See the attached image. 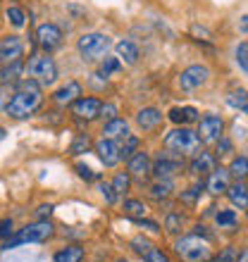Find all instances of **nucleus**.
Returning <instances> with one entry per match:
<instances>
[{"label":"nucleus","mask_w":248,"mask_h":262,"mask_svg":"<svg viewBox=\"0 0 248 262\" xmlns=\"http://www.w3.org/2000/svg\"><path fill=\"white\" fill-rule=\"evenodd\" d=\"M41 107H43V86L41 83H36L34 79L24 76V79L17 81V89H14L12 100H10V105H7L5 112H7V117L10 119L22 122V119L34 117Z\"/></svg>","instance_id":"obj_1"},{"label":"nucleus","mask_w":248,"mask_h":262,"mask_svg":"<svg viewBox=\"0 0 248 262\" xmlns=\"http://www.w3.org/2000/svg\"><path fill=\"white\" fill-rule=\"evenodd\" d=\"M200 145H203V141H200L198 131L189 129V126H177V129L167 131L162 138V148L177 152L181 158H193L200 150Z\"/></svg>","instance_id":"obj_2"},{"label":"nucleus","mask_w":248,"mask_h":262,"mask_svg":"<svg viewBox=\"0 0 248 262\" xmlns=\"http://www.w3.org/2000/svg\"><path fill=\"white\" fill-rule=\"evenodd\" d=\"M24 74L29 79H34L36 83H41L43 89L46 86H53L57 81V62L48 53H34V55L29 57L27 62H24Z\"/></svg>","instance_id":"obj_3"},{"label":"nucleus","mask_w":248,"mask_h":262,"mask_svg":"<svg viewBox=\"0 0 248 262\" xmlns=\"http://www.w3.org/2000/svg\"><path fill=\"white\" fill-rule=\"evenodd\" d=\"M53 234H55V227H53L48 220H36L34 224L22 227L19 231H14L7 241H3V250L17 248V246H24V243H43V241H48Z\"/></svg>","instance_id":"obj_4"},{"label":"nucleus","mask_w":248,"mask_h":262,"mask_svg":"<svg viewBox=\"0 0 248 262\" xmlns=\"http://www.w3.org/2000/svg\"><path fill=\"white\" fill-rule=\"evenodd\" d=\"M112 48V41L108 34H100V31H89V34H81L76 38V53L84 62H98L108 55V50Z\"/></svg>","instance_id":"obj_5"},{"label":"nucleus","mask_w":248,"mask_h":262,"mask_svg":"<svg viewBox=\"0 0 248 262\" xmlns=\"http://www.w3.org/2000/svg\"><path fill=\"white\" fill-rule=\"evenodd\" d=\"M174 253L184 262H210V257H213L210 241H205V238H200L196 234L177 238L174 241Z\"/></svg>","instance_id":"obj_6"},{"label":"nucleus","mask_w":248,"mask_h":262,"mask_svg":"<svg viewBox=\"0 0 248 262\" xmlns=\"http://www.w3.org/2000/svg\"><path fill=\"white\" fill-rule=\"evenodd\" d=\"M184 158L177 155L172 150H160V155L153 160V172L151 177L153 179H174L177 174L184 172Z\"/></svg>","instance_id":"obj_7"},{"label":"nucleus","mask_w":248,"mask_h":262,"mask_svg":"<svg viewBox=\"0 0 248 262\" xmlns=\"http://www.w3.org/2000/svg\"><path fill=\"white\" fill-rule=\"evenodd\" d=\"M62 41H65V31L57 27L55 21L38 24V29H36V43H38V48H41L43 53H48L50 55L53 50L60 48Z\"/></svg>","instance_id":"obj_8"},{"label":"nucleus","mask_w":248,"mask_h":262,"mask_svg":"<svg viewBox=\"0 0 248 262\" xmlns=\"http://www.w3.org/2000/svg\"><path fill=\"white\" fill-rule=\"evenodd\" d=\"M198 136L203 143H217L222 136H224V119L220 115H215V112H208L203 117H198Z\"/></svg>","instance_id":"obj_9"},{"label":"nucleus","mask_w":248,"mask_h":262,"mask_svg":"<svg viewBox=\"0 0 248 262\" xmlns=\"http://www.w3.org/2000/svg\"><path fill=\"white\" fill-rule=\"evenodd\" d=\"M100 105H103V100H98L96 96H81L69 105V110L81 124H89V122L100 119Z\"/></svg>","instance_id":"obj_10"},{"label":"nucleus","mask_w":248,"mask_h":262,"mask_svg":"<svg viewBox=\"0 0 248 262\" xmlns=\"http://www.w3.org/2000/svg\"><path fill=\"white\" fill-rule=\"evenodd\" d=\"M208 81H210V67H208V64H189L179 74V79H177L179 89L186 91V93H189V91H198L200 86H205Z\"/></svg>","instance_id":"obj_11"},{"label":"nucleus","mask_w":248,"mask_h":262,"mask_svg":"<svg viewBox=\"0 0 248 262\" xmlns=\"http://www.w3.org/2000/svg\"><path fill=\"white\" fill-rule=\"evenodd\" d=\"M93 152H96V158L108 169H112V167H117L122 162V158H119V141H112V138H105V136L98 138L93 143Z\"/></svg>","instance_id":"obj_12"},{"label":"nucleus","mask_w":248,"mask_h":262,"mask_svg":"<svg viewBox=\"0 0 248 262\" xmlns=\"http://www.w3.org/2000/svg\"><path fill=\"white\" fill-rule=\"evenodd\" d=\"M127 172L131 174V179H138V181H146L148 177H151L153 172V158L148 150H136L134 155H131L129 160H127Z\"/></svg>","instance_id":"obj_13"},{"label":"nucleus","mask_w":248,"mask_h":262,"mask_svg":"<svg viewBox=\"0 0 248 262\" xmlns=\"http://www.w3.org/2000/svg\"><path fill=\"white\" fill-rule=\"evenodd\" d=\"M24 57V41L17 34H7L0 38V64L17 62Z\"/></svg>","instance_id":"obj_14"},{"label":"nucleus","mask_w":248,"mask_h":262,"mask_svg":"<svg viewBox=\"0 0 248 262\" xmlns=\"http://www.w3.org/2000/svg\"><path fill=\"white\" fill-rule=\"evenodd\" d=\"M84 96V89L81 83L74 81V79H69L67 83H62L60 89L53 91V96H50V100L55 105H60V107H67V105H72L76 100V98Z\"/></svg>","instance_id":"obj_15"},{"label":"nucleus","mask_w":248,"mask_h":262,"mask_svg":"<svg viewBox=\"0 0 248 262\" xmlns=\"http://www.w3.org/2000/svg\"><path fill=\"white\" fill-rule=\"evenodd\" d=\"M162 110L160 107H155V105H148V107H141V110L136 112V117H134V122H136L138 131H155L160 124H162Z\"/></svg>","instance_id":"obj_16"},{"label":"nucleus","mask_w":248,"mask_h":262,"mask_svg":"<svg viewBox=\"0 0 248 262\" xmlns=\"http://www.w3.org/2000/svg\"><path fill=\"white\" fill-rule=\"evenodd\" d=\"M215 167H217V155H213L208 150H198L191 158V162H189V172L193 177H208Z\"/></svg>","instance_id":"obj_17"},{"label":"nucleus","mask_w":248,"mask_h":262,"mask_svg":"<svg viewBox=\"0 0 248 262\" xmlns=\"http://www.w3.org/2000/svg\"><path fill=\"white\" fill-rule=\"evenodd\" d=\"M229 184H232V174H229V169H224V167H215L213 172L208 174L205 188L213 195H222V193H227Z\"/></svg>","instance_id":"obj_18"},{"label":"nucleus","mask_w":248,"mask_h":262,"mask_svg":"<svg viewBox=\"0 0 248 262\" xmlns=\"http://www.w3.org/2000/svg\"><path fill=\"white\" fill-rule=\"evenodd\" d=\"M148 198L155 200V203H162V200H170L174 195V179H153L146 188Z\"/></svg>","instance_id":"obj_19"},{"label":"nucleus","mask_w":248,"mask_h":262,"mask_svg":"<svg viewBox=\"0 0 248 262\" xmlns=\"http://www.w3.org/2000/svg\"><path fill=\"white\" fill-rule=\"evenodd\" d=\"M167 119L177 126H189L193 122H198V110L191 107V105H184V107L177 105V107H172V110L167 112Z\"/></svg>","instance_id":"obj_20"},{"label":"nucleus","mask_w":248,"mask_h":262,"mask_svg":"<svg viewBox=\"0 0 248 262\" xmlns=\"http://www.w3.org/2000/svg\"><path fill=\"white\" fill-rule=\"evenodd\" d=\"M227 198L234 207H239V210H248V186H246V181L236 179L234 184H229Z\"/></svg>","instance_id":"obj_21"},{"label":"nucleus","mask_w":248,"mask_h":262,"mask_svg":"<svg viewBox=\"0 0 248 262\" xmlns=\"http://www.w3.org/2000/svg\"><path fill=\"white\" fill-rule=\"evenodd\" d=\"M105 138H112V141H122L127 134H129V122L124 117H115L110 122L103 124V131H100Z\"/></svg>","instance_id":"obj_22"},{"label":"nucleus","mask_w":248,"mask_h":262,"mask_svg":"<svg viewBox=\"0 0 248 262\" xmlns=\"http://www.w3.org/2000/svg\"><path fill=\"white\" fill-rule=\"evenodd\" d=\"M115 53H117V57L122 60V62H127V64H136L138 57H141L138 46L134 41H127V38H122V41L115 43Z\"/></svg>","instance_id":"obj_23"},{"label":"nucleus","mask_w":248,"mask_h":262,"mask_svg":"<svg viewBox=\"0 0 248 262\" xmlns=\"http://www.w3.org/2000/svg\"><path fill=\"white\" fill-rule=\"evenodd\" d=\"M24 60L10 64H0V83H17L19 79H24Z\"/></svg>","instance_id":"obj_24"},{"label":"nucleus","mask_w":248,"mask_h":262,"mask_svg":"<svg viewBox=\"0 0 248 262\" xmlns=\"http://www.w3.org/2000/svg\"><path fill=\"white\" fill-rule=\"evenodd\" d=\"M84 260V248L79 243H69L65 248H60L53 255V262H81Z\"/></svg>","instance_id":"obj_25"},{"label":"nucleus","mask_w":248,"mask_h":262,"mask_svg":"<svg viewBox=\"0 0 248 262\" xmlns=\"http://www.w3.org/2000/svg\"><path fill=\"white\" fill-rule=\"evenodd\" d=\"M215 224H217V229H229V231H234V229L239 227V214H236V210L222 207V210L215 212Z\"/></svg>","instance_id":"obj_26"},{"label":"nucleus","mask_w":248,"mask_h":262,"mask_svg":"<svg viewBox=\"0 0 248 262\" xmlns=\"http://www.w3.org/2000/svg\"><path fill=\"white\" fill-rule=\"evenodd\" d=\"M122 210H124L127 217H131V220H141V217L148 214V205H146L143 200H138V198H124Z\"/></svg>","instance_id":"obj_27"},{"label":"nucleus","mask_w":248,"mask_h":262,"mask_svg":"<svg viewBox=\"0 0 248 262\" xmlns=\"http://www.w3.org/2000/svg\"><path fill=\"white\" fill-rule=\"evenodd\" d=\"M136 150H141V138H138L136 134H127V136L119 141V158L127 162Z\"/></svg>","instance_id":"obj_28"},{"label":"nucleus","mask_w":248,"mask_h":262,"mask_svg":"<svg viewBox=\"0 0 248 262\" xmlns=\"http://www.w3.org/2000/svg\"><path fill=\"white\" fill-rule=\"evenodd\" d=\"M117 72H122V60L115 55H105L103 60H100V67H98V76H103V79H108V76L117 74Z\"/></svg>","instance_id":"obj_29"},{"label":"nucleus","mask_w":248,"mask_h":262,"mask_svg":"<svg viewBox=\"0 0 248 262\" xmlns=\"http://www.w3.org/2000/svg\"><path fill=\"white\" fill-rule=\"evenodd\" d=\"M93 150V141H91L89 134H76L74 141H72V145H69V155H84V152Z\"/></svg>","instance_id":"obj_30"},{"label":"nucleus","mask_w":248,"mask_h":262,"mask_svg":"<svg viewBox=\"0 0 248 262\" xmlns=\"http://www.w3.org/2000/svg\"><path fill=\"white\" fill-rule=\"evenodd\" d=\"M110 184H112V188L117 191L119 198H127L129 191H131V174L129 172H117L115 177H112Z\"/></svg>","instance_id":"obj_31"},{"label":"nucleus","mask_w":248,"mask_h":262,"mask_svg":"<svg viewBox=\"0 0 248 262\" xmlns=\"http://www.w3.org/2000/svg\"><path fill=\"white\" fill-rule=\"evenodd\" d=\"M170 236H179L184 229V214L181 212H167L165 217V227H162Z\"/></svg>","instance_id":"obj_32"},{"label":"nucleus","mask_w":248,"mask_h":262,"mask_svg":"<svg viewBox=\"0 0 248 262\" xmlns=\"http://www.w3.org/2000/svg\"><path fill=\"white\" fill-rule=\"evenodd\" d=\"M229 174H232L234 179H241V181L248 179V158L246 155H239V158L232 160V165H229Z\"/></svg>","instance_id":"obj_33"},{"label":"nucleus","mask_w":248,"mask_h":262,"mask_svg":"<svg viewBox=\"0 0 248 262\" xmlns=\"http://www.w3.org/2000/svg\"><path fill=\"white\" fill-rule=\"evenodd\" d=\"M5 14H7V21H10L14 29H24V27H27V12H24L19 5H10L5 10Z\"/></svg>","instance_id":"obj_34"},{"label":"nucleus","mask_w":248,"mask_h":262,"mask_svg":"<svg viewBox=\"0 0 248 262\" xmlns=\"http://www.w3.org/2000/svg\"><path fill=\"white\" fill-rule=\"evenodd\" d=\"M227 105L229 107H234V110H246L248 107V91L239 89V91L227 93Z\"/></svg>","instance_id":"obj_35"},{"label":"nucleus","mask_w":248,"mask_h":262,"mask_svg":"<svg viewBox=\"0 0 248 262\" xmlns=\"http://www.w3.org/2000/svg\"><path fill=\"white\" fill-rule=\"evenodd\" d=\"M203 188H205V184H203V181H198V184H193L191 188L181 191V193H179V200H181V203H186V205H196V200L200 198Z\"/></svg>","instance_id":"obj_36"},{"label":"nucleus","mask_w":248,"mask_h":262,"mask_svg":"<svg viewBox=\"0 0 248 262\" xmlns=\"http://www.w3.org/2000/svg\"><path fill=\"white\" fill-rule=\"evenodd\" d=\"M98 191H100V195H103V200L108 203V205H115V203L119 200L117 191L112 188L110 181H103V179H100V181H98Z\"/></svg>","instance_id":"obj_37"},{"label":"nucleus","mask_w":248,"mask_h":262,"mask_svg":"<svg viewBox=\"0 0 248 262\" xmlns=\"http://www.w3.org/2000/svg\"><path fill=\"white\" fill-rule=\"evenodd\" d=\"M210 262H239V248L236 246H227L215 257H210Z\"/></svg>","instance_id":"obj_38"},{"label":"nucleus","mask_w":248,"mask_h":262,"mask_svg":"<svg viewBox=\"0 0 248 262\" xmlns=\"http://www.w3.org/2000/svg\"><path fill=\"white\" fill-rule=\"evenodd\" d=\"M141 257H143V262H172V257L167 255L165 250H162V248H155V246H151V248L146 250Z\"/></svg>","instance_id":"obj_39"},{"label":"nucleus","mask_w":248,"mask_h":262,"mask_svg":"<svg viewBox=\"0 0 248 262\" xmlns=\"http://www.w3.org/2000/svg\"><path fill=\"white\" fill-rule=\"evenodd\" d=\"M14 89H17V83H0V112L7 110V105L12 100Z\"/></svg>","instance_id":"obj_40"},{"label":"nucleus","mask_w":248,"mask_h":262,"mask_svg":"<svg viewBox=\"0 0 248 262\" xmlns=\"http://www.w3.org/2000/svg\"><path fill=\"white\" fill-rule=\"evenodd\" d=\"M234 55H236V64H239V67L248 74V41H241L239 46H236Z\"/></svg>","instance_id":"obj_41"},{"label":"nucleus","mask_w":248,"mask_h":262,"mask_svg":"<svg viewBox=\"0 0 248 262\" xmlns=\"http://www.w3.org/2000/svg\"><path fill=\"white\" fill-rule=\"evenodd\" d=\"M76 174H79V177H81L84 181H100V172H93V169H91V167H86L84 165V162H79V165H76Z\"/></svg>","instance_id":"obj_42"},{"label":"nucleus","mask_w":248,"mask_h":262,"mask_svg":"<svg viewBox=\"0 0 248 262\" xmlns=\"http://www.w3.org/2000/svg\"><path fill=\"white\" fill-rule=\"evenodd\" d=\"M119 117V110H117V105L115 103H103L100 105V119L103 122H110V119Z\"/></svg>","instance_id":"obj_43"},{"label":"nucleus","mask_w":248,"mask_h":262,"mask_svg":"<svg viewBox=\"0 0 248 262\" xmlns=\"http://www.w3.org/2000/svg\"><path fill=\"white\" fill-rule=\"evenodd\" d=\"M129 248L134 250V253H138V255H143L146 250L151 248V241H148V238H143V236H136V238H131V241H129Z\"/></svg>","instance_id":"obj_44"},{"label":"nucleus","mask_w":248,"mask_h":262,"mask_svg":"<svg viewBox=\"0 0 248 262\" xmlns=\"http://www.w3.org/2000/svg\"><path fill=\"white\" fill-rule=\"evenodd\" d=\"M12 234H14V222L10 217H3L0 220V241H7Z\"/></svg>","instance_id":"obj_45"},{"label":"nucleus","mask_w":248,"mask_h":262,"mask_svg":"<svg viewBox=\"0 0 248 262\" xmlns=\"http://www.w3.org/2000/svg\"><path fill=\"white\" fill-rule=\"evenodd\" d=\"M138 224V227H143V229H148V231H153V234H160L162 231V227H160L158 222H153V220H148V217H141V220H134Z\"/></svg>","instance_id":"obj_46"},{"label":"nucleus","mask_w":248,"mask_h":262,"mask_svg":"<svg viewBox=\"0 0 248 262\" xmlns=\"http://www.w3.org/2000/svg\"><path fill=\"white\" fill-rule=\"evenodd\" d=\"M232 150H234V145H232V141H229V138H224V136H222L220 141H217V155H220V158H222V155H229V152H232Z\"/></svg>","instance_id":"obj_47"},{"label":"nucleus","mask_w":248,"mask_h":262,"mask_svg":"<svg viewBox=\"0 0 248 262\" xmlns=\"http://www.w3.org/2000/svg\"><path fill=\"white\" fill-rule=\"evenodd\" d=\"M53 214V205H41L38 210H36V217L38 220H43V217H50Z\"/></svg>","instance_id":"obj_48"},{"label":"nucleus","mask_w":248,"mask_h":262,"mask_svg":"<svg viewBox=\"0 0 248 262\" xmlns=\"http://www.w3.org/2000/svg\"><path fill=\"white\" fill-rule=\"evenodd\" d=\"M239 27H241L243 34H248V14H243V17H241V21H239Z\"/></svg>","instance_id":"obj_49"},{"label":"nucleus","mask_w":248,"mask_h":262,"mask_svg":"<svg viewBox=\"0 0 248 262\" xmlns=\"http://www.w3.org/2000/svg\"><path fill=\"white\" fill-rule=\"evenodd\" d=\"M239 262H248V246L241 250V253H239Z\"/></svg>","instance_id":"obj_50"},{"label":"nucleus","mask_w":248,"mask_h":262,"mask_svg":"<svg viewBox=\"0 0 248 262\" xmlns=\"http://www.w3.org/2000/svg\"><path fill=\"white\" fill-rule=\"evenodd\" d=\"M0 138H5V129L3 126H0Z\"/></svg>","instance_id":"obj_51"},{"label":"nucleus","mask_w":248,"mask_h":262,"mask_svg":"<svg viewBox=\"0 0 248 262\" xmlns=\"http://www.w3.org/2000/svg\"><path fill=\"white\" fill-rule=\"evenodd\" d=\"M243 112H246V115H248V107H246V110H243Z\"/></svg>","instance_id":"obj_52"}]
</instances>
